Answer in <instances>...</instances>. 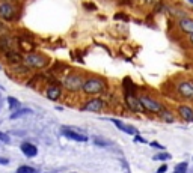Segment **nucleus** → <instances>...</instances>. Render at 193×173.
<instances>
[{"label":"nucleus","instance_id":"1","mask_svg":"<svg viewBox=\"0 0 193 173\" xmlns=\"http://www.w3.org/2000/svg\"><path fill=\"white\" fill-rule=\"evenodd\" d=\"M81 91L86 95H98L106 91V81L100 77H87L81 86Z\"/></svg>","mask_w":193,"mask_h":173},{"label":"nucleus","instance_id":"2","mask_svg":"<svg viewBox=\"0 0 193 173\" xmlns=\"http://www.w3.org/2000/svg\"><path fill=\"white\" fill-rule=\"evenodd\" d=\"M20 17V8L15 3L0 0V18L6 23H15Z\"/></svg>","mask_w":193,"mask_h":173},{"label":"nucleus","instance_id":"3","mask_svg":"<svg viewBox=\"0 0 193 173\" xmlns=\"http://www.w3.org/2000/svg\"><path fill=\"white\" fill-rule=\"evenodd\" d=\"M23 63L29 68L42 69V68L48 66L50 59L45 54H41V53H36V51H29L26 56H23Z\"/></svg>","mask_w":193,"mask_h":173},{"label":"nucleus","instance_id":"4","mask_svg":"<svg viewBox=\"0 0 193 173\" xmlns=\"http://www.w3.org/2000/svg\"><path fill=\"white\" fill-rule=\"evenodd\" d=\"M84 83V77L78 72H71L62 78V86L69 92H78L81 91V86Z\"/></svg>","mask_w":193,"mask_h":173},{"label":"nucleus","instance_id":"5","mask_svg":"<svg viewBox=\"0 0 193 173\" xmlns=\"http://www.w3.org/2000/svg\"><path fill=\"white\" fill-rule=\"evenodd\" d=\"M9 50H18L20 51V44H18L17 36L6 32L3 35H0V54L5 53V51H9Z\"/></svg>","mask_w":193,"mask_h":173},{"label":"nucleus","instance_id":"6","mask_svg":"<svg viewBox=\"0 0 193 173\" xmlns=\"http://www.w3.org/2000/svg\"><path fill=\"white\" fill-rule=\"evenodd\" d=\"M164 11L175 20L184 18V17H190V12L187 11L185 6L178 5V3H172V5H164Z\"/></svg>","mask_w":193,"mask_h":173},{"label":"nucleus","instance_id":"7","mask_svg":"<svg viewBox=\"0 0 193 173\" xmlns=\"http://www.w3.org/2000/svg\"><path fill=\"white\" fill-rule=\"evenodd\" d=\"M176 91H178L179 97H182L184 100L193 101V83H190V81H187V80L178 81V84H176Z\"/></svg>","mask_w":193,"mask_h":173},{"label":"nucleus","instance_id":"8","mask_svg":"<svg viewBox=\"0 0 193 173\" xmlns=\"http://www.w3.org/2000/svg\"><path fill=\"white\" fill-rule=\"evenodd\" d=\"M139 103H140V106H142L145 110H148V112H151V113H161V104L157 103L155 100L146 97V95L139 97Z\"/></svg>","mask_w":193,"mask_h":173},{"label":"nucleus","instance_id":"9","mask_svg":"<svg viewBox=\"0 0 193 173\" xmlns=\"http://www.w3.org/2000/svg\"><path fill=\"white\" fill-rule=\"evenodd\" d=\"M2 57L6 63H9L11 66L12 65H18V63H23V54L18 51V50H9V51H5L2 53Z\"/></svg>","mask_w":193,"mask_h":173},{"label":"nucleus","instance_id":"10","mask_svg":"<svg viewBox=\"0 0 193 173\" xmlns=\"http://www.w3.org/2000/svg\"><path fill=\"white\" fill-rule=\"evenodd\" d=\"M176 26L184 35H193V17H184L176 20Z\"/></svg>","mask_w":193,"mask_h":173},{"label":"nucleus","instance_id":"11","mask_svg":"<svg viewBox=\"0 0 193 173\" xmlns=\"http://www.w3.org/2000/svg\"><path fill=\"white\" fill-rule=\"evenodd\" d=\"M104 106H106V103L101 98H92V100L84 103L83 109L87 110V112H101L104 109Z\"/></svg>","mask_w":193,"mask_h":173},{"label":"nucleus","instance_id":"12","mask_svg":"<svg viewBox=\"0 0 193 173\" xmlns=\"http://www.w3.org/2000/svg\"><path fill=\"white\" fill-rule=\"evenodd\" d=\"M45 95H47V98H48V100H53V101L59 100V98H60V95H62V89H60V86H59V84H50L48 88L45 89Z\"/></svg>","mask_w":193,"mask_h":173},{"label":"nucleus","instance_id":"13","mask_svg":"<svg viewBox=\"0 0 193 173\" xmlns=\"http://www.w3.org/2000/svg\"><path fill=\"white\" fill-rule=\"evenodd\" d=\"M178 113L184 121H187V122L193 121V109H190L188 106H178Z\"/></svg>","mask_w":193,"mask_h":173},{"label":"nucleus","instance_id":"14","mask_svg":"<svg viewBox=\"0 0 193 173\" xmlns=\"http://www.w3.org/2000/svg\"><path fill=\"white\" fill-rule=\"evenodd\" d=\"M12 72L17 74L18 77H26V75H29V74L32 72V69H30L29 66H26L24 63H23V65L18 63V65H12Z\"/></svg>","mask_w":193,"mask_h":173},{"label":"nucleus","instance_id":"15","mask_svg":"<svg viewBox=\"0 0 193 173\" xmlns=\"http://www.w3.org/2000/svg\"><path fill=\"white\" fill-rule=\"evenodd\" d=\"M125 100H127V104L130 106V109H131L133 112H142V110H143V107H142L140 103H139V98H134V97H131L130 94H127V95H125Z\"/></svg>","mask_w":193,"mask_h":173},{"label":"nucleus","instance_id":"16","mask_svg":"<svg viewBox=\"0 0 193 173\" xmlns=\"http://www.w3.org/2000/svg\"><path fill=\"white\" fill-rule=\"evenodd\" d=\"M21 151H23V154H24L26 157H35V155L38 154L36 146H33V145H30V143H23V145H21Z\"/></svg>","mask_w":193,"mask_h":173},{"label":"nucleus","instance_id":"17","mask_svg":"<svg viewBox=\"0 0 193 173\" xmlns=\"http://www.w3.org/2000/svg\"><path fill=\"white\" fill-rule=\"evenodd\" d=\"M63 134L68 139H72L75 142H86V136H83V134H78V133H74V131H69V130H65Z\"/></svg>","mask_w":193,"mask_h":173},{"label":"nucleus","instance_id":"18","mask_svg":"<svg viewBox=\"0 0 193 173\" xmlns=\"http://www.w3.org/2000/svg\"><path fill=\"white\" fill-rule=\"evenodd\" d=\"M112 122H113V124L121 130V131H124V133H127V134H134V133H136V130H134V128H131V127H128V125L122 124V122H121V121H118V119H113Z\"/></svg>","mask_w":193,"mask_h":173},{"label":"nucleus","instance_id":"19","mask_svg":"<svg viewBox=\"0 0 193 173\" xmlns=\"http://www.w3.org/2000/svg\"><path fill=\"white\" fill-rule=\"evenodd\" d=\"M17 173H36V170L32 169V167H27V166H21V167L17 170Z\"/></svg>","mask_w":193,"mask_h":173},{"label":"nucleus","instance_id":"20","mask_svg":"<svg viewBox=\"0 0 193 173\" xmlns=\"http://www.w3.org/2000/svg\"><path fill=\"white\" fill-rule=\"evenodd\" d=\"M8 103H9V107H11V109H17V107H20V101H18V100H15V98H12V97H9V98H8Z\"/></svg>","mask_w":193,"mask_h":173},{"label":"nucleus","instance_id":"21","mask_svg":"<svg viewBox=\"0 0 193 173\" xmlns=\"http://www.w3.org/2000/svg\"><path fill=\"white\" fill-rule=\"evenodd\" d=\"M185 170H187V164L185 163H181V164H178L175 167V172L173 173H185Z\"/></svg>","mask_w":193,"mask_h":173},{"label":"nucleus","instance_id":"22","mask_svg":"<svg viewBox=\"0 0 193 173\" xmlns=\"http://www.w3.org/2000/svg\"><path fill=\"white\" fill-rule=\"evenodd\" d=\"M83 8L87 11H96V5L92 2H83Z\"/></svg>","mask_w":193,"mask_h":173},{"label":"nucleus","instance_id":"23","mask_svg":"<svg viewBox=\"0 0 193 173\" xmlns=\"http://www.w3.org/2000/svg\"><path fill=\"white\" fill-rule=\"evenodd\" d=\"M113 18H115L116 21H119V20H122V21H128V15H125L124 12H116Z\"/></svg>","mask_w":193,"mask_h":173},{"label":"nucleus","instance_id":"24","mask_svg":"<svg viewBox=\"0 0 193 173\" xmlns=\"http://www.w3.org/2000/svg\"><path fill=\"white\" fill-rule=\"evenodd\" d=\"M30 113V110H21V112H18V113H14L12 115V119H17V118H20V116H23V115H29Z\"/></svg>","mask_w":193,"mask_h":173},{"label":"nucleus","instance_id":"25","mask_svg":"<svg viewBox=\"0 0 193 173\" xmlns=\"http://www.w3.org/2000/svg\"><path fill=\"white\" fill-rule=\"evenodd\" d=\"M169 158H170L169 154H160V155H155L154 157V160H169Z\"/></svg>","mask_w":193,"mask_h":173},{"label":"nucleus","instance_id":"26","mask_svg":"<svg viewBox=\"0 0 193 173\" xmlns=\"http://www.w3.org/2000/svg\"><path fill=\"white\" fill-rule=\"evenodd\" d=\"M6 32H8L6 24H5L3 21H0V35H3V33H6Z\"/></svg>","mask_w":193,"mask_h":173},{"label":"nucleus","instance_id":"27","mask_svg":"<svg viewBox=\"0 0 193 173\" xmlns=\"http://www.w3.org/2000/svg\"><path fill=\"white\" fill-rule=\"evenodd\" d=\"M0 140L2 142H9V137L6 134H3V133H0Z\"/></svg>","mask_w":193,"mask_h":173},{"label":"nucleus","instance_id":"28","mask_svg":"<svg viewBox=\"0 0 193 173\" xmlns=\"http://www.w3.org/2000/svg\"><path fill=\"white\" fill-rule=\"evenodd\" d=\"M140 2H143L145 5H154V3L157 2V0H140Z\"/></svg>","mask_w":193,"mask_h":173},{"label":"nucleus","instance_id":"29","mask_svg":"<svg viewBox=\"0 0 193 173\" xmlns=\"http://www.w3.org/2000/svg\"><path fill=\"white\" fill-rule=\"evenodd\" d=\"M166 169H167L166 166H161V167L158 169V173H164V172H166Z\"/></svg>","mask_w":193,"mask_h":173},{"label":"nucleus","instance_id":"30","mask_svg":"<svg viewBox=\"0 0 193 173\" xmlns=\"http://www.w3.org/2000/svg\"><path fill=\"white\" fill-rule=\"evenodd\" d=\"M5 2H9V3H15V5H20V0H5Z\"/></svg>","mask_w":193,"mask_h":173},{"label":"nucleus","instance_id":"31","mask_svg":"<svg viewBox=\"0 0 193 173\" xmlns=\"http://www.w3.org/2000/svg\"><path fill=\"white\" fill-rule=\"evenodd\" d=\"M8 158H0V164H8Z\"/></svg>","mask_w":193,"mask_h":173},{"label":"nucleus","instance_id":"32","mask_svg":"<svg viewBox=\"0 0 193 173\" xmlns=\"http://www.w3.org/2000/svg\"><path fill=\"white\" fill-rule=\"evenodd\" d=\"M136 142H139V143H145V140H143L142 137H139V136H136Z\"/></svg>","mask_w":193,"mask_h":173},{"label":"nucleus","instance_id":"33","mask_svg":"<svg viewBox=\"0 0 193 173\" xmlns=\"http://www.w3.org/2000/svg\"><path fill=\"white\" fill-rule=\"evenodd\" d=\"M188 44L193 47V35H188Z\"/></svg>","mask_w":193,"mask_h":173},{"label":"nucleus","instance_id":"34","mask_svg":"<svg viewBox=\"0 0 193 173\" xmlns=\"http://www.w3.org/2000/svg\"><path fill=\"white\" fill-rule=\"evenodd\" d=\"M187 2H188V3H191V5H193V0H187Z\"/></svg>","mask_w":193,"mask_h":173}]
</instances>
